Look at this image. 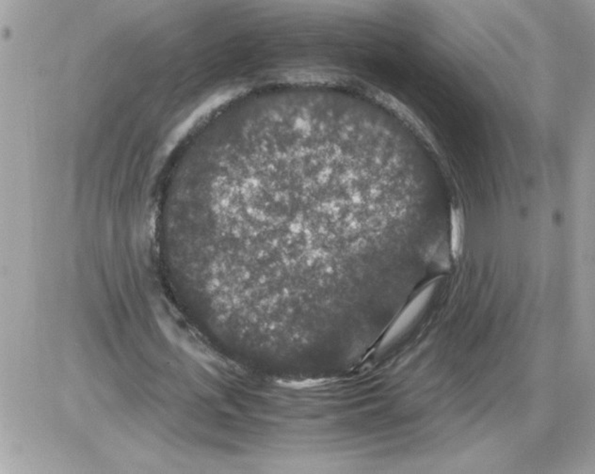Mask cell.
Masks as SVG:
<instances>
[{
    "label": "cell",
    "mask_w": 595,
    "mask_h": 474,
    "mask_svg": "<svg viewBox=\"0 0 595 474\" xmlns=\"http://www.w3.org/2000/svg\"><path fill=\"white\" fill-rule=\"evenodd\" d=\"M464 226H462L461 216L454 213L451 218L450 244L451 251L454 256H459L462 254V239H464Z\"/></svg>",
    "instance_id": "obj_2"
},
{
    "label": "cell",
    "mask_w": 595,
    "mask_h": 474,
    "mask_svg": "<svg viewBox=\"0 0 595 474\" xmlns=\"http://www.w3.org/2000/svg\"><path fill=\"white\" fill-rule=\"evenodd\" d=\"M432 291H434V286H428L424 289L422 292L417 297H415L403 313L400 314V318L393 325L391 330L387 333L386 339H384V344H388L390 342L394 340L398 336L404 332L412 324V322L417 318L418 314L425 307V304L428 302L429 297L431 296Z\"/></svg>",
    "instance_id": "obj_1"
}]
</instances>
